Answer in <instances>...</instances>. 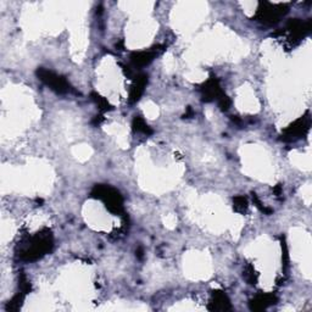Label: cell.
Segmentation results:
<instances>
[{
    "mask_svg": "<svg viewBox=\"0 0 312 312\" xmlns=\"http://www.w3.org/2000/svg\"><path fill=\"white\" fill-rule=\"evenodd\" d=\"M52 247L51 236L49 233L38 234L34 238H32L31 244L28 245L26 250L22 254V259L27 261H33L39 259L44 254L48 253Z\"/></svg>",
    "mask_w": 312,
    "mask_h": 312,
    "instance_id": "6da1fadb",
    "label": "cell"
},
{
    "mask_svg": "<svg viewBox=\"0 0 312 312\" xmlns=\"http://www.w3.org/2000/svg\"><path fill=\"white\" fill-rule=\"evenodd\" d=\"M93 197L101 199L104 201L106 208L114 214H121L123 210L122 206V198H121L120 193L116 192L112 188L106 186H96L94 188Z\"/></svg>",
    "mask_w": 312,
    "mask_h": 312,
    "instance_id": "7a4b0ae2",
    "label": "cell"
},
{
    "mask_svg": "<svg viewBox=\"0 0 312 312\" xmlns=\"http://www.w3.org/2000/svg\"><path fill=\"white\" fill-rule=\"evenodd\" d=\"M37 74H38V77H39V78L44 82V83L48 84L51 89L56 90L57 93H66L71 89L70 84L66 82L65 78L57 76V74L51 72V71L40 68V70H38Z\"/></svg>",
    "mask_w": 312,
    "mask_h": 312,
    "instance_id": "3957f363",
    "label": "cell"
},
{
    "mask_svg": "<svg viewBox=\"0 0 312 312\" xmlns=\"http://www.w3.org/2000/svg\"><path fill=\"white\" fill-rule=\"evenodd\" d=\"M309 126H310V118L309 117H303L300 120H298L294 125H292L291 127L284 131L283 134V139L284 140H295L298 138H300L304 133H306V131L309 129Z\"/></svg>",
    "mask_w": 312,
    "mask_h": 312,
    "instance_id": "277c9868",
    "label": "cell"
},
{
    "mask_svg": "<svg viewBox=\"0 0 312 312\" xmlns=\"http://www.w3.org/2000/svg\"><path fill=\"white\" fill-rule=\"evenodd\" d=\"M210 311H228L231 310V303L223 292L216 291L212 294L211 303L209 304Z\"/></svg>",
    "mask_w": 312,
    "mask_h": 312,
    "instance_id": "5b68a950",
    "label": "cell"
},
{
    "mask_svg": "<svg viewBox=\"0 0 312 312\" xmlns=\"http://www.w3.org/2000/svg\"><path fill=\"white\" fill-rule=\"evenodd\" d=\"M277 302V298L273 294H261L251 300L250 309L254 311H262Z\"/></svg>",
    "mask_w": 312,
    "mask_h": 312,
    "instance_id": "8992f818",
    "label": "cell"
},
{
    "mask_svg": "<svg viewBox=\"0 0 312 312\" xmlns=\"http://www.w3.org/2000/svg\"><path fill=\"white\" fill-rule=\"evenodd\" d=\"M203 90H204V99H205L206 101L214 100V99H220L221 96L225 95V94L221 92L219 82H217V79H215V78H212L211 81H209L205 87H204Z\"/></svg>",
    "mask_w": 312,
    "mask_h": 312,
    "instance_id": "52a82bcc",
    "label": "cell"
},
{
    "mask_svg": "<svg viewBox=\"0 0 312 312\" xmlns=\"http://www.w3.org/2000/svg\"><path fill=\"white\" fill-rule=\"evenodd\" d=\"M146 82H148V77L144 76V74L138 76L137 78H135V83L133 84V87H132L131 94H129V101H131V103H135V101L140 98V95L144 92Z\"/></svg>",
    "mask_w": 312,
    "mask_h": 312,
    "instance_id": "ba28073f",
    "label": "cell"
},
{
    "mask_svg": "<svg viewBox=\"0 0 312 312\" xmlns=\"http://www.w3.org/2000/svg\"><path fill=\"white\" fill-rule=\"evenodd\" d=\"M157 52H159V49L157 48H154L150 51L137 52V54L132 55V61H133L135 66H145L156 56Z\"/></svg>",
    "mask_w": 312,
    "mask_h": 312,
    "instance_id": "9c48e42d",
    "label": "cell"
},
{
    "mask_svg": "<svg viewBox=\"0 0 312 312\" xmlns=\"http://www.w3.org/2000/svg\"><path fill=\"white\" fill-rule=\"evenodd\" d=\"M24 293H18L17 295H16L15 298H13L12 300H11V302L7 304L6 305V310L7 311H17L18 309L21 308V305H22V302H23V298H24Z\"/></svg>",
    "mask_w": 312,
    "mask_h": 312,
    "instance_id": "30bf717a",
    "label": "cell"
},
{
    "mask_svg": "<svg viewBox=\"0 0 312 312\" xmlns=\"http://www.w3.org/2000/svg\"><path fill=\"white\" fill-rule=\"evenodd\" d=\"M133 127H134V131L137 132H142L144 134H151V129L149 128L148 125L142 120L140 117H135L133 121Z\"/></svg>",
    "mask_w": 312,
    "mask_h": 312,
    "instance_id": "8fae6325",
    "label": "cell"
},
{
    "mask_svg": "<svg viewBox=\"0 0 312 312\" xmlns=\"http://www.w3.org/2000/svg\"><path fill=\"white\" fill-rule=\"evenodd\" d=\"M234 208H236L237 211H245L248 208L247 199L243 197H238L234 199Z\"/></svg>",
    "mask_w": 312,
    "mask_h": 312,
    "instance_id": "7c38bea8",
    "label": "cell"
},
{
    "mask_svg": "<svg viewBox=\"0 0 312 312\" xmlns=\"http://www.w3.org/2000/svg\"><path fill=\"white\" fill-rule=\"evenodd\" d=\"M92 96H93L94 100H95V103L99 105V107H100L101 110H105V111H106V110L110 109L109 104H107V101L105 100L104 98H101V96L96 95V94H92Z\"/></svg>",
    "mask_w": 312,
    "mask_h": 312,
    "instance_id": "4fadbf2b",
    "label": "cell"
}]
</instances>
